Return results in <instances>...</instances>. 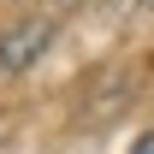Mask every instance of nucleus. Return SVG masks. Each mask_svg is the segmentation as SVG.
I'll return each mask as SVG.
<instances>
[{
  "mask_svg": "<svg viewBox=\"0 0 154 154\" xmlns=\"http://www.w3.org/2000/svg\"><path fill=\"white\" fill-rule=\"evenodd\" d=\"M54 36H59L54 18H24V24H12V30H0V83L24 77L48 48H54Z\"/></svg>",
  "mask_w": 154,
  "mask_h": 154,
  "instance_id": "obj_1",
  "label": "nucleus"
},
{
  "mask_svg": "<svg viewBox=\"0 0 154 154\" xmlns=\"http://www.w3.org/2000/svg\"><path fill=\"white\" fill-rule=\"evenodd\" d=\"M131 154H154V131H142V136H136V142H131Z\"/></svg>",
  "mask_w": 154,
  "mask_h": 154,
  "instance_id": "obj_2",
  "label": "nucleus"
}]
</instances>
